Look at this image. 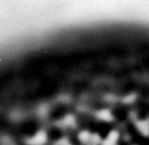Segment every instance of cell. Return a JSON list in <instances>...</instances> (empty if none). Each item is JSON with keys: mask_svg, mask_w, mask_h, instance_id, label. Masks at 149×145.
<instances>
[{"mask_svg": "<svg viewBox=\"0 0 149 145\" xmlns=\"http://www.w3.org/2000/svg\"><path fill=\"white\" fill-rule=\"evenodd\" d=\"M48 140V137H47V133L45 131H38L34 134L32 137H29L26 140V144L27 145H45L46 142Z\"/></svg>", "mask_w": 149, "mask_h": 145, "instance_id": "6da1fadb", "label": "cell"}, {"mask_svg": "<svg viewBox=\"0 0 149 145\" xmlns=\"http://www.w3.org/2000/svg\"><path fill=\"white\" fill-rule=\"evenodd\" d=\"M135 127L138 132L144 137H149V119L145 120H138L135 122Z\"/></svg>", "mask_w": 149, "mask_h": 145, "instance_id": "7a4b0ae2", "label": "cell"}, {"mask_svg": "<svg viewBox=\"0 0 149 145\" xmlns=\"http://www.w3.org/2000/svg\"><path fill=\"white\" fill-rule=\"evenodd\" d=\"M96 116H97V118H98L99 120L107 121V122L112 121L113 119H114V117H113V115H112V113L110 112L109 109H107V108H104V109L98 111V112L96 113Z\"/></svg>", "mask_w": 149, "mask_h": 145, "instance_id": "3957f363", "label": "cell"}, {"mask_svg": "<svg viewBox=\"0 0 149 145\" xmlns=\"http://www.w3.org/2000/svg\"><path fill=\"white\" fill-rule=\"evenodd\" d=\"M91 137V133L87 130H83L79 133V140L84 144H89Z\"/></svg>", "mask_w": 149, "mask_h": 145, "instance_id": "277c9868", "label": "cell"}, {"mask_svg": "<svg viewBox=\"0 0 149 145\" xmlns=\"http://www.w3.org/2000/svg\"><path fill=\"white\" fill-rule=\"evenodd\" d=\"M119 139H120V133H119V131H116V130H112V131L109 132V134H108V137H107L106 140H108V141L111 142V143L118 144Z\"/></svg>", "mask_w": 149, "mask_h": 145, "instance_id": "5b68a950", "label": "cell"}, {"mask_svg": "<svg viewBox=\"0 0 149 145\" xmlns=\"http://www.w3.org/2000/svg\"><path fill=\"white\" fill-rule=\"evenodd\" d=\"M62 124L64 127H75L76 120L73 115H68L62 119Z\"/></svg>", "mask_w": 149, "mask_h": 145, "instance_id": "8992f818", "label": "cell"}, {"mask_svg": "<svg viewBox=\"0 0 149 145\" xmlns=\"http://www.w3.org/2000/svg\"><path fill=\"white\" fill-rule=\"evenodd\" d=\"M101 137H100L99 133H91V142L89 144L91 145H99L101 144Z\"/></svg>", "mask_w": 149, "mask_h": 145, "instance_id": "52a82bcc", "label": "cell"}, {"mask_svg": "<svg viewBox=\"0 0 149 145\" xmlns=\"http://www.w3.org/2000/svg\"><path fill=\"white\" fill-rule=\"evenodd\" d=\"M135 94H130L128 98H123V103H132L135 101Z\"/></svg>", "mask_w": 149, "mask_h": 145, "instance_id": "ba28073f", "label": "cell"}, {"mask_svg": "<svg viewBox=\"0 0 149 145\" xmlns=\"http://www.w3.org/2000/svg\"><path fill=\"white\" fill-rule=\"evenodd\" d=\"M66 145H71V144H70V143H68V144H66Z\"/></svg>", "mask_w": 149, "mask_h": 145, "instance_id": "9c48e42d", "label": "cell"}]
</instances>
